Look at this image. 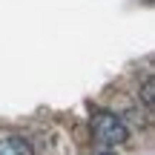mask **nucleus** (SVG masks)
I'll use <instances>...</instances> for the list:
<instances>
[{"mask_svg": "<svg viewBox=\"0 0 155 155\" xmlns=\"http://www.w3.org/2000/svg\"><path fill=\"white\" fill-rule=\"evenodd\" d=\"M92 132H95V138H98L101 144H106V147H118V144H124V141L129 138V129H127V124H124V118L115 115V112H95Z\"/></svg>", "mask_w": 155, "mask_h": 155, "instance_id": "1", "label": "nucleus"}, {"mask_svg": "<svg viewBox=\"0 0 155 155\" xmlns=\"http://www.w3.org/2000/svg\"><path fill=\"white\" fill-rule=\"evenodd\" d=\"M0 155H35V150L29 144V138H23L17 132H6L0 135Z\"/></svg>", "mask_w": 155, "mask_h": 155, "instance_id": "2", "label": "nucleus"}, {"mask_svg": "<svg viewBox=\"0 0 155 155\" xmlns=\"http://www.w3.org/2000/svg\"><path fill=\"white\" fill-rule=\"evenodd\" d=\"M155 83H152V78H147L144 81V89H141V101H144V106L152 112V106H155Z\"/></svg>", "mask_w": 155, "mask_h": 155, "instance_id": "3", "label": "nucleus"}, {"mask_svg": "<svg viewBox=\"0 0 155 155\" xmlns=\"http://www.w3.org/2000/svg\"><path fill=\"white\" fill-rule=\"evenodd\" d=\"M101 155H115V152H101Z\"/></svg>", "mask_w": 155, "mask_h": 155, "instance_id": "4", "label": "nucleus"}]
</instances>
